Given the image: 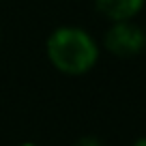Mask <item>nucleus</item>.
<instances>
[{
    "mask_svg": "<svg viewBox=\"0 0 146 146\" xmlns=\"http://www.w3.org/2000/svg\"><path fill=\"white\" fill-rule=\"evenodd\" d=\"M45 56L58 73L80 78L97 67L101 47L86 28L64 24L50 32L45 41Z\"/></svg>",
    "mask_w": 146,
    "mask_h": 146,
    "instance_id": "obj_1",
    "label": "nucleus"
},
{
    "mask_svg": "<svg viewBox=\"0 0 146 146\" xmlns=\"http://www.w3.org/2000/svg\"><path fill=\"white\" fill-rule=\"evenodd\" d=\"M103 47L116 58H135L146 52V30L135 19L112 22L103 35Z\"/></svg>",
    "mask_w": 146,
    "mask_h": 146,
    "instance_id": "obj_2",
    "label": "nucleus"
},
{
    "mask_svg": "<svg viewBox=\"0 0 146 146\" xmlns=\"http://www.w3.org/2000/svg\"><path fill=\"white\" fill-rule=\"evenodd\" d=\"M146 0H95V9L112 22H127V19H135L142 13Z\"/></svg>",
    "mask_w": 146,
    "mask_h": 146,
    "instance_id": "obj_3",
    "label": "nucleus"
},
{
    "mask_svg": "<svg viewBox=\"0 0 146 146\" xmlns=\"http://www.w3.org/2000/svg\"><path fill=\"white\" fill-rule=\"evenodd\" d=\"M73 146H105L103 142H101V137H97V135H82V137H78L75 140V144Z\"/></svg>",
    "mask_w": 146,
    "mask_h": 146,
    "instance_id": "obj_4",
    "label": "nucleus"
},
{
    "mask_svg": "<svg viewBox=\"0 0 146 146\" xmlns=\"http://www.w3.org/2000/svg\"><path fill=\"white\" fill-rule=\"evenodd\" d=\"M131 146H146V135H144V137H137V140L133 142Z\"/></svg>",
    "mask_w": 146,
    "mask_h": 146,
    "instance_id": "obj_5",
    "label": "nucleus"
},
{
    "mask_svg": "<svg viewBox=\"0 0 146 146\" xmlns=\"http://www.w3.org/2000/svg\"><path fill=\"white\" fill-rule=\"evenodd\" d=\"M17 146H39V144H35V142H22V144H17Z\"/></svg>",
    "mask_w": 146,
    "mask_h": 146,
    "instance_id": "obj_6",
    "label": "nucleus"
},
{
    "mask_svg": "<svg viewBox=\"0 0 146 146\" xmlns=\"http://www.w3.org/2000/svg\"><path fill=\"white\" fill-rule=\"evenodd\" d=\"M0 36H2V28H0Z\"/></svg>",
    "mask_w": 146,
    "mask_h": 146,
    "instance_id": "obj_7",
    "label": "nucleus"
}]
</instances>
